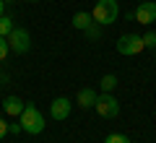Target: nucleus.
Wrapping results in <instances>:
<instances>
[{
	"label": "nucleus",
	"instance_id": "nucleus-1",
	"mask_svg": "<svg viewBox=\"0 0 156 143\" xmlns=\"http://www.w3.org/2000/svg\"><path fill=\"white\" fill-rule=\"evenodd\" d=\"M18 122H21L23 133H31V135H39L44 130V115L37 109V104H29V102L23 107V112L18 115Z\"/></svg>",
	"mask_w": 156,
	"mask_h": 143
},
{
	"label": "nucleus",
	"instance_id": "nucleus-2",
	"mask_svg": "<svg viewBox=\"0 0 156 143\" xmlns=\"http://www.w3.org/2000/svg\"><path fill=\"white\" fill-rule=\"evenodd\" d=\"M91 16H94V21L99 26H109L120 16V5H117V0H99L94 5V11H91Z\"/></svg>",
	"mask_w": 156,
	"mask_h": 143
},
{
	"label": "nucleus",
	"instance_id": "nucleus-3",
	"mask_svg": "<svg viewBox=\"0 0 156 143\" xmlns=\"http://www.w3.org/2000/svg\"><path fill=\"white\" fill-rule=\"evenodd\" d=\"M143 50H146V44H143V39H140L138 34H125V37L117 39V52H120V55L133 57V55H140Z\"/></svg>",
	"mask_w": 156,
	"mask_h": 143
},
{
	"label": "nucleus",
	"instance_id": "nucleus-4",
	"mask_svg": "<svg viewBox=\"0 0 156 143\" xmlns=\"http://www.w3.org/2000/svg\"><path fill=\"white\" fill-rule=\"evenodd\" d=\"M8 44H11V50L16 52V55H23V52L31 50V34H29L26 29L16 26L11 34H8Z\"/></svg>",
	"mask_w": 156,
	"mask_h": 143
},
{
	"label": "nucleus",
	"instance_id": "nucleus-5",
	"mask_svg": "<svg viewBox=\"0 0 156 143\" xmlns=\"http://www.w3.org/2000/svg\"><path fill=\"white\" fill-rule=\"evenodd\" d=\"M94 109L99 112V117H107V120H112V117L120 115V102H117L112 94H99V96H96Z\"/></svg>",
	"mask_w": 156,
	"mask_h": 143
},
{
	"label": "nucleus",
	"instance_id": "nucleus-6",
	"mask_svg": "<svg viewBox=\"0 0 156 143\" xmlns=\"http://www.w3.org/2000/svg\"><path fill=\"white\" fill-rule=\"evenodd\" d=\"M70 109H73V104H70L68 96H57V99H52V104H50L52 120H68V117H70Z\"/></svg>",
	"mask_w": 156,
	"mask_h": 143
},
{
	"label": "nucleus",
	"instance_id": "nucleus-7",
	"mask_svg": "<svg viewBox=\"0 0 156 143\" xmlns=\"http://www.w3.org/2000/svg\"><path fill=\"white\" fill-rule=\"evenodd\" d=\"M135 21L143 23V26H148V23L156 21V3L154 0H146V3H140L135 8Z\"/></svg>",
	"mask_w": 156,
	"mask_h": 143
},
{
	"label": "nucleus",
	"instance_id": "nucleus-8",
	"mask_svg": "<svg viewBox=\"0 0 156 143\" xmlns=\"http://www.w3.org/2000/svg\"><path fill=\"white\" fill-rule=\"evenodd\" d=\"M96 96H99V94H96L94 88H81V91H78V96H76V102H78V107H81V109H91V107L96 104Z\"/></svg>",
	"mask_w": 156,
	"mask_h": 143
},
{
	"label": "nucleus",
	"instance_id": "nucleus-9",
	"mask_svg": "<svg viewBox=\"0 0 156 143\" xmlns=\"http://www.w3.org/2000/svg\"><path fill=\"white\" fill-rule=\"evenodd\" d=\"M23 107H26V102H21L18 96H8V99L3 102V109H5V115H11V117H18L23 112Z\"/></svg>",
	"mask_w": 156,
	"mask_h": 143
},
{
	"label": "nucleus",
	"instance_id": "nucleus-10",
	"mask_svg": "<svg viewBox=\"0 0 156 143\" xmlns=\"http://www.w3.org/2000/svg\"><path fill=\"white\" fill-rule=\"evenodd\" d=\"M91 23H94V16H91V13H83V11H81V13H76V16H73V26L81 29V31H86Z\"/></svg>",
	"mask_w": 156,
	"mask_h": 143
},
{
	"label": "nucleus",
	"instance_id": "nucleus-11",
	"mask_svg": "<svg viewBox=\"0 0 156 143\" xmlns=\"http://www.w3.org/2000/svg\"><path fill=\"white\" fill-rule=\"evenodd\" d=\"M117 83H120V81H117V76L107 73V76H104V78L99 81V86H101V91H104V94H112V91L117 88Z\"/></svg>",
	"mask_w": 156,
	"mask_h": 143
},
{
	"label": "nucleus",
	"instance_id": "nucleus-12",
	"mask_svg": "<svg viewBox=\"0 0 156 143\" xmlns=\"http://www.w3.org/2000/svg\"><path fill=\"white\" fill-rule=\"evenodd\" d=\"M13 18H8V16H0V37H8V34L13 31Z\"/></svg>",
	"mask_w": 156,
	"mask_h": 143
},
{
	"label": "nucleus",
	"instance_id": "nucleus-13",
	"mask_svg": "<svg viewBox=\"0 0 156 143\" xmlns=\"http://www.w3.org/2000/svg\"><path fill=\"white\" fill-rule=\"evenodd\" d=\"M104 143H130V138L122 135V133H109V135L104 138Z\"/></svg>",
	"mask_w": 156,
	"mask_h": 143
},
{
	"label": "nucleus",
	"instance_id": "nucleus-14",
	"mask_svg": "<svg viewBox=\"0 0 156 143\" xmlns=\"http://www.w3.org/2000/svg\"><path fill=\"white\" fill-rule=\"evenodd\" d=\"M8 52H11V44H8V37H0V63L8 57Z\"/></svg>",
	"mask_w": 156,
	"mask_h": 143
},
{
	"label": "nucleus",
	"instance_id": "nucleus-15",
	"mask_svg": "<svg viewBox=\"0 0 156 143\" xmlns=\"http://www.w3.org/2000/svg\"><path fill=\"white\" fill-rule=\"evenodd\" d=\"M140 39H143V44H146V47L156 50V31H146V34H143Z\"/></svg>",
	"mask_w": 156,
	"mask_h": 143
},
{
	"label": "nucleus",
	"instance_id": "nucleus-16",
	"mask_svg": "<svg viewBox=\"0 0 156 143\" xmlns=\"http://www.w3.org/2000/svg\"><path fill=\"white\" fill-rule=\"evenodd\" d=\"M99 34H101V26H99V23H91V26L89 29H86V37H89V39H99Z\"/></svg>",
	"mask_w": 156,
	"mask_h": 143
},
{
	"label": "nucleus",
	"instance_id": "nucleus-17",
	"mask_svg": "<svg viewBox=\"0 0 156 143\" xmlns=\"http://www.w3.org/2000/svg\"><path fill=\"white\" fill-rule=\"evenodd\" d=\"M8 133H13V135H18V133H23L21 122H11V125H8Z\"/></svg>",
	"mask_w": 156,
	"mask_h": 143
},
{
	"label": "nucleus",
	"instance_id": "nucleus-18",
	"mask_svg": "<svg viewBox=\"0 0 156 143\" xmlns=\"http://www.w3.org/2000/svg\"><path fill=\"white\" fill-rule=\"evenodd\" d=\"M5 133H8V122L3 120V117H0V141L5 138Z\"/></svg>",
	"mask_w": 156,
	"mask_h": 143
},
{
	"label": "nucleus",
	"instance_id": "nucleus-19",
	"mask_svg": "<svg viewBox=\"0 0 156 143\" xmlns=\"http://www.w3.org/2000/svg\"><path fill=\"white\" fill-rule=\"evenodd\" d=\"M0 16H5V0H0Z\"/></svg>",
	"mask_w": 156,
	"mask_h": 143
},
{
	"label": "nucleus",
	"instance_id": "nucleus-20",
	"mask_svg": "<svg viewBox=\"0 0 156 143\" xmlns=\"http://www.w3.org/2000/svg\"><path fill=\"white\" fill-rule=\"evenodd\" d=\"M5 3H16V0H5Z\"/></svg>",
	"mask_w": 156,
	"mask_h": 143
},
{
	"label": "nucleus",
	"instance_id": "nucleus-21",
	"mask_svg": "<svg viewBox=\"0 0 156 143\" xmlns=\"http://www.w3.org/2000/svg\"><path fill=\"white\" fill-rule=\"evenodd\" d=\"M26 3H37V0H26Z\"/></svg>",
	"mask_w": 156,
	"mask_h": 143
},
{
	"label": "nucleus",
	"instance_id": "nucleus-22",
	"mask_svg": "<svg viewBox=\"0 0 156 143\" xmlns=\"http://www.w3.org/2000/svg\"><path fill=\"white\" fill-rule=\"evenodd\" d=\"M154 57H156V50H154Z\"/></svg>",
	"mask_w": 156,
	"mask_h": 143
}]
</instances>
